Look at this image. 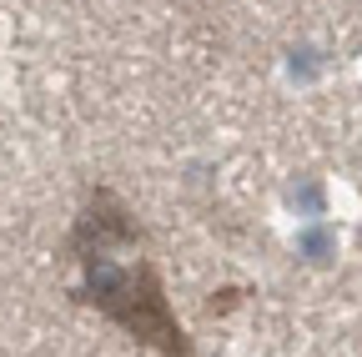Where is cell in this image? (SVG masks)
<instances>
[{
    "label": "cell",
    "instance_id": "6da1fadb",
    "mask_svg": "<svg viewBox=\"0 0 362 357\" xmlns=\"http://www.w3.org/2000/svg\"><path fill=\"white\" fill-rule=\"evenodd\" d=\"M66 252L81 267V282L71 292L81 307H96L106 322H116L131 342L151 347L156 357H197L166 297L161 267L146 257L141 221L111 187H90L81 197Z\"/></svg>",
    "mask_w": 362,
    "mask_h": 357
}]
</instances>
